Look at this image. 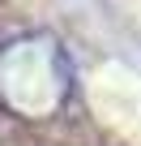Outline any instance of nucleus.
Listing matches in <instances>:
<instances>
[{"label": "nucleus", "mask_w": 141, "mask_h": 146, "mask_svg": "<svg viewBox=\"0 0 141 146\" xmlns=\"http://www.w3.org/2000/svg\"><path fill=\"white\" fill-rule=\"evenodd\" d=\"M73 90V69L51 35H22L0 52V103L13 116H56Z\"/></svg>", "instance_id": "f257e3e1"}]
</instances>
